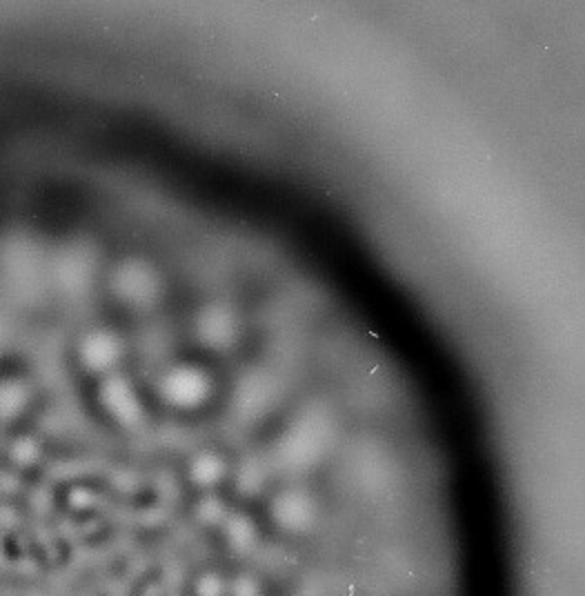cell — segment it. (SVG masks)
Here are the masks:
<instances>
[{"label":"cell","instance_id":"obj_1","mask_svg":"<svg viewBox=\"0 0 585 596\" xmlns=\"http://www.w3.org/2000/svg\"><path fill=\"white\" fill-rule=\"evenodd\" d=\"M332 441V423L321 412H307L283 434L279 461L287 470H310L323 459Z\"/></svg>","mask_w":585,"mask_h":596},{"label":"cell","instance_id":"obj_2","mask_svg":"<svg viewBox=\"0 0 585 596\" xmlns=\"http://www.w3.org/2000/svg\"><path fill=\"white\" fill-rule=\"evenodd\" d=\"M158 396L174 410H198L212 396V379L196 365H174L158 379Z\"/></svg>","mask_w":585,"mask_h":596},{"label":"cell","instance_id":"obj_3","mask_svg":"<svg viewBox=\"0 0 585 596\" xmlns=\"http://www.w3.org/2000/svg\"><path fill=\"white\" fill-rule=\"evenodd\" d=\"M98 399L105 414L121 427H138L145 419V407L134 385L121 374H109L98 387Z\"/></svg>","mask_w":585,"mask_h":596},{"label":"cell","instance_id":"obj_4","mask_svg":"<svg viewBox=\"0 0 585 596\" xmlns=\"http://www.w3.org/2000/svg\"><path fill=\"white\" fill-rule=\"evenodd\" d=\"M319 516V503L301 488L276 494L272 501V521L287 534H307L316 528Z\"/></svg>","mask_w":585,"mask_h":596},{"label":"cell","instance_id":"obj_5","mask_svg":"<svg viewBox=\"0 0 585 596\" xmlns=\"http://www.w3.org/2000/svg\"><path fill=\"white\" fill-rule=\"evenodd\" d=\"M121 356V341H118L112 332L105 330L87 334L81 345H78V361H81L87 372L103 376V379L109 374H116L114 370L118 367Z\"/></svg>","mask_w":585,"mask_h":596},{"label":"cell","instance_id":"obj_6","mask_svg":"<svg viewBox=\"0 0 585 596\" xmlns=\"http://www.w3.org/2000/svg\"><path fill=\"white\" fill-rule=\"evenodd\" d=\"M34 392L29 381L21 376H5L0 379V423H14L32 405Z\"/></svg>","mask_w":585,"mask_h":596},{"label":"cell","instance_id":"obj_7","mask_svg":"<svg viewBox=\"0 0 585 596\" xmlns=\"http://www.w3.org/2000/svg\"><path fill=\"white\" fill-rule=\"evenodd\" d=\"M198 334H201L205 345L214 347V350H225L227 345L234 343V316L227 310H221V307H212V310L205 312L201 321H198Z\"/></svg>","mask_w":585,"mask_h":596},{"label":"cell","instance_id":"obj_8","mask_svg":"<svg viewBox=\"0 0 585 596\" xmlns=\"http://www.w3.org/2000/svg\"><path fill=\"white\" fill-rule=\"evenodd\" d=\"M118 292L130 303L145 305L150 298H154L156 292V281L152 274H147L141 265L125 267V270L118 274Z\"/></svg>","mask_w":585,"mask_h":596},{"label":"cell","instance_id":"obj_9","mask_svg":"<svg viewBox=\"0 0 585 596\" xmlns=\"http://www.w3.org/2000/svg\"><path fill=\"white\" fill-rule=\"evenodd\" d=\"M227 474L225 461L216 452H201L190 465V479L203 490H212Z\"/></svg>","mask_w":585,"mask_h":596},{"label":"cell","instance_id":"obj_10","mask_svg":"<svg viewBox=\"0 0 585 596\" xmlns=\"http://www.w3.org/2000/svg\"><path fill=\"white\" fill-rule=\"evenodd\" d=\"M225 532L236 552H250L254 548L256 530L252 521H247L245 516H230V519L225 521Z\"/></svg>","mask_w":585,"mask_h":596},{"label":"cell","instance_id":"obj_11","mask_svg":"<svg viewBox=\"0 0 585 596\" xmlns=\"http://www.w3.org/2000/svg\"><path fill=\"white\" fill-rule=\"evenodd\" d=\"M227 583L218 572H205L198 576V581L194 585V594L196 596H227Z\"/></svg>","mask_w":585,"mask_h":596},{"label":"cell","instance_id":"obj_12","mask_svg":"<svg viewBox=\"0 0 585 596\" xmlns=\"http://www.w3.org/2000/svg\"><path fill=\"white\" fill-rule=\"evenodd\" d=\"M227 596H261V585L254 576H239V579L230 581V588H227Z\"/></svg>","mask_w":585,"mask_h":596}]
</instances>
